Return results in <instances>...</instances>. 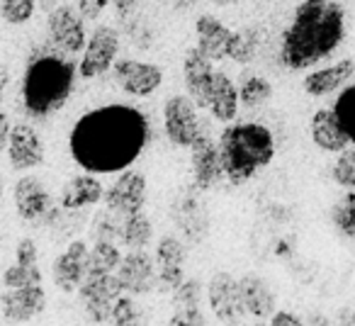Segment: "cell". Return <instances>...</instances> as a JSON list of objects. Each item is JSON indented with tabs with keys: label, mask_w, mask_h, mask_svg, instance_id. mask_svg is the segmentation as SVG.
I'll return each instance as SVG.
<instances>
[{
	"label": "cell",
	"mask_w": 355,
	"mask_h": 326,
	"mask_svg": "<svg viewBox=\"0 0 355 326\" xmlns=\"http://www.w3.org/2000/svg\"><path fill=\"white\" fill-rule=\"evenodd\" d=\"M148 144V122L132 105H103L73 124L69 148L80 169L95 175L122 173Z\"/></svg>",
	"instance_id": "6da1fadb"
},
{
	"label": "cell",
	"mask_w": 355,
	"mask_h": 326,
	"mask_svg": "<svg viewBox=\"0 0 355 326\" xmlns=\"http://www.w3.org/2000/svg\"><path fill=\"white\" fill-rule=\"evenodd\" d=\"M345 37V12L336 0H302L280 40V64L306 71L331 56Z\"/></svg>",
	"instance_id": "7a4b0ae2"
},
{
	"label": "cell",
	"mask_w": 355,
	"mask_h": 326,
	"mask_svg": "<svg viewBox=\"0 0 355 326\" xmlns=\"http://www.w3.org/2000/svg\"><path fill=\"white\" fill-rule=\"evenodd\" d=\"M76 66L56 49L37 51L22 76V108L30 117L46 119L56 114L73 93Z\"/></svg>",
	"instance_id": "3957f363"
},
{
	"label": "cell",
	"mask_w": 355,
	"mask_h": 326,
	"mask_svg": "<svg viewBox=\"0 0 355 326\" xmlns=\"http://www.w3.org/2000/svg\"><path fill=\"white\" fill-rule=\"evenodd\" d=\"M224 178L232 185H243L275 158L272 132L261 122H229L219 134Z\"/></svg>",
	"instance_id": "277c9868"
},
{
	"label": "cell",
	"mask_w": 355,
	"mask_h": 326,
	"mask_svg": "<svg viewBox=\"0 0 355 326\" xmlns=\"http://www.w3.org/2000/svg\"><path fill=\"white\" fill-rule=\"evenodd\" d=\"M88 20L71 3H56L46 15V37L49 46L64 56L83 54L88 42Z\"/></svg>",
	"instance_id": "5b68a950"
},
{
	"label": "cell",
	"mask_w": 355,
	"mask_h": 326,
	"mask_svg": "<svg viewBox=\"0 0 355 326\" xmlns=\"http://www.w3.org/2000/svg\"><path fill=\"white\" fill-rule=\"evenodd\" d=\"M198 105L188 95H171L163 103V132L171 144L180 148H193L202 139L205 124L198 114Z\"/></svg>",
	"instance_id": "8992f818"
},
{
	"label": "cell",
	"mask_w": 355,
	"mask_h": 326,
	"mask_svg": "<svg viewBox=\"0 0 355 326\" xmlns=\"http://www.w3.org/2000/svg\"><path fill=\"white\" fill-rule=\"evenodd\" d=\"M119 46H122V40H119L117 27L95 25V30L88 35L85 49L78 61L80 78L93 80V78L105 76L107 71H112L114 61H117V56H119Z\"/></svg>",
	"instance_id": "52a82bcc"
},
{
	"label": "cell",
	"mask_w": 355,
	"mask_h": 326,
	"mask_svg": "<svg viewBox=\"0 0 355 326\" xmlns=\"http://www.w3.org/2000/svg\"><path fill=\"white\" fill-rule=\"evenodd\" d=\"M114 83L122 93L132 95V98H151L158 88L163 85V69L151 61L141 59H117L112 66Z\"/></svg>",
	"instance_id": "ba28073f"
},
{
	"label": "cell",
	"mask_w": 355,
	"mask_h": 326,
	"mask_svg": "<svg viewBox=\"0 0 355 326\" xmlns=\"http://www.w3.org/2000/svg\"><path fill=\"white\" fill-rule=\"evenodd\" d=\"M124 295L122 285H119L117 273H110V275H85L83 285L78 287V297L83 302L85 314L90 316L98 324L112 319L114 302Z\"/></svg>",
	"instance_id": "9c48e42d"
},
{
	"label": "cell",
	"mask_w": 355,
	"mask_h": 326,
	"mask_svg": "<svg viewBox=\"0 0 355 326\" xmlns=\"http://www.w3.org/2000/svg\"><path fill=\"white\" fill-rule=\"evenodd\" d=\"M185 251L183 241L173 234L158 239L156 243V292L161 295H173L178 287L185 282Z\"/></svg>",
	"instance_id": "30bf717a"
},
{
	"label": "cell",
	"mask_w": 355,
	"mask_h": 326,
	"mask_svg": "<svg viewBox=\"0 0 355 326\" xmlns=\"http://www.w3.org/2000/svg\"><path fill=\"white\" fill-rule=\"evenodd\" d=\"M146 195H148V185H146L144 173H139V171H134V169H127L114 178V183L110 185L107 190H105L103 203L107 209L127 217V214L144 212Z\"/></svg>",
	"instance_id": "8fae6325"
},
{
	"label": "cell",
	"mask_w": 355,
	"mask_h": 326,
	"mask_svg": "<svg viewBox=\"0 0 355 326\" xmlns=\"http://www.w3.org/2000/svg\"><path fill=\"white\" fill-rule=\"evenodd\" d=\"M207 300L214 316L227 326H241L248 316L241 302V292H239V280L229 273L212 275L207 285Z\"/></svg>",
	"instance_id": "7c38bea8"
},
{
	"label": "cell",
	"mask_w": 355,
	"mask_h": 326,
	"mask_svg": "<svg viewBox=\"0 0 355 326\" xmlns=\"http://www.w3.org/2000/svg\"><path fill=\"white\" fill-rule=\"evenodd\" d=\"M117 277L124 295H148L151 290H156V258L148 256L144 248L124 253L117 268Z\"/></svg>",
	"instance_id": "4fadbf2b"
},
{
	"label": "cell",
	"mask_w": 355,
	"mask_h": 326,
	"mask_svg": "<svg viewBox=\"0 0 355 326\" xmlns=\"http://www.w3.org/2000/svg\"><path fill=\"white\" fill-rule=\"evenodd\" d=\"M44 156H46V148H44V141H42L40 132L27 122L12 124L10 141H8V158H10L12 169L25 173V171H32V169H37V166H42Z\"/></svg>",
	"instance_id": "5bb4252c"
},
{
	"label": "cell",
	"mask_w": 355,
	"mask_h": 326,
	"mask_svg": "<svg viewBox=\"0 0 355 326\" xmlns=\"http://www.w3.org/2000/svg\"><path fill=\"white\" fill-rule=\"evenodd\" d=\"M190 169H193V185L202 193L217 188V183L224 178L219 144L209 134H202V139L190 148Z\"/></svg>",
	"instance_id": "9a60e30c"
},
{
	"label": "cell",
	"mask_w": 355,
	"mask_h": 326,
	"mask_svg": "<svg viewBox=\"0 0 355 326\" xmlns=\"http://www.w3.org/2000/svg\"><path fill=\"white\" fill-rule=\"evenodd\" d=\"M88 258H90V246L85 241H71L66 246L64 253H59L51 266L54 273V285L66 295L78 292V287L83 285L85 273H88Z\"/></svg>",
	"instance_id": "2e32d148"
},
{
	"label": "cell",
	"mask_w": 355,
	"mask_h": 326,
	"mask_svg": "<svg viewBox=\"0 0 355 326\" xmlns=\"http://www.w3.org/2000/svg\"><path fill=\"white\" fill-rule=\"evenodd\" d=\"M212 78H214V61L207 59L198 46H190L183 56V85H185V95L193 98V103L200 110H207Z\"/></svg>",
	"instance_id": "e0dca14e"
},
{
	"label": "cell",
	"mask_w": 355,
	"mask_h": 326,
	"mask_svg": "<svg viewBox=\"0 0 355 326\" xmlns=\"http://www.w3.org/2000/svg\"><path fill=\"white\" fill-rule=\"evenodd\" d=\"M0 309L8 321H32L46 309V292L42 285H25V287H6L0 295Z\"/></svg>",
	"instance_id": "ac0fdd59"
},
{
	"label": "cell",
	"mask_w": 355,
	"mask_h": 326,
	"mask_svg": "<svg viewBox=\"0 0 355 326\" xmlns=\"http://www.w3.org/2000/svg\"><path fill=\"white\" fill-rule=\"evenodd\" d=\"M12 203H15L17 217L25 219V222H40L51 212L49 190L35 175H22L12 185Z\"/></svg>",
	"instance_id": "d6986e66"
},
{
	"label": "cell",
	"mask_w": 355,
	"mask_h": 326,
	"mask_svg": "<svg viewBox=\"0 0 355 326\" xmlns=\"http://www.w3.org/2000/svg\"><path fill=\"white\" fill-rule=\"evenodd\" d=\"M232 35H234L232 27H227L212 12H202V15L195 17V46L207 59H212L214 64L227 59Z\"/></svg>",
	"instance_id": "ffe728a7"
},
{
	"label": "cell",
	"mask_w": 355,
	"mask_h": 326,
	"mask_svg": "<svg viewBox=\"0 0 355 326\" xmlns=\"http://www.w3.org/2000/svg\"><path fill=\"white\" fill-rule=\"evenodd\" d=\"M105 188L95 173H78V175H71L69 180L64 183L59 195V203L64 209H71V212H80V209H88L95 207V205L103 200Z\"/></svg>",
	"instance_id": "44dd1931"
},
{
	"label": "cell",
	"mask_w": 355,
	"mask_h": 326,
	"mask_svg": "<svg viewBox=\"0 0 355 326\" xmlns=\"http://www.w3.org/2000/svg\"><path fill=\"white\" fill-rule=\"evenodd\" d=\"M239 85L234 83L232 76H227L224 71H214L212 85H209V103L207 110L217 122H234L239 114Z\"/></svg>",
	"instance_id": "7402d4cb"
},
{
	"label": "cell",
	"mask_w": 355,
	"mask_h": 326,
	"mask_svg": "<svg viewBox=\"0 0 355 326\" xmlns=\"http://www.w3.org/2000/svg\"><path fill=\"white\" fill-rule=\"evenodd\" d=\"M309 132H311V141H314L321 151L340 153L350 146L348 134H345V129L340 127L334 110H316V112L311 114Z\"/></svg>",
	"instance_id": "603a6c76"
},
{
	"label": "cell",
	"mask_w": 355,
	"mask_h": 326,
	"mask_svg": "<svg viewBox=\"0 0 355 326\" xmlns=\"http://www.w3.org/2000/svg\"><path fill=\"white\" fill-rule=\"evenodd\" d=\"M355 74V61L353 59H343L338 64H331L326 69L311 71V74L304 76L302 80V88H304L306 95L311 98H321V95H329L334 90H340Z\"/></svg>",
	"instance_id": "cb8c5ba5"
},
{
	"label": "cell",
	"mask_w": 355,
	"mask_h": 326,
	"mask_svg": "<svg viewBox=\"0 0 355 326\" xmlns=\"http://www.w3.org/2000/svg\"><path fill=\"white\" fill-rule=\"evenodd\" d=\"M239 292H241L246 314L256 316V319H266V316L275 314V295L261 275L248 273V275L239 277Z\"/></svg>",
	"instance_id": "d4e9b609"
},
{
	"label": "cell",
	"mask_w": 355,
	"mask_h": 326,
	"mask_svg": "<svg viewBox=\"0 0 355 326\" xmlns=\"http://www.w3.org/2000/svg\"><path fill=\"white\" fill-rule=\"evenodd\" d=\"M263 44V32L258 27H241L234 30L232 42H229V54L227 59H232L239 66H248L256 61L258 51Z\"/></svg>",
	"instance_id": "484cf974"
},
{
	"label": "cell",
	"mask_w": 355,
	"mask_h": 326,
	"mask_svg": "<svg viewBox=\"0 0 355 326\" xmlns=\"http://www.w3.org/2000/svg\"><path fill=\"white\" fill-rule=\"evenodd\" d=\"M153 239V227L148 222V217L144 212L127 214L122 219V229H119V243L127 246L129 251H137V248H146Z\"/></svg>",
	"instance_id": "4316f807"
},
{
	"label": "cell",
	"mask_w": 355,
	"mask_h": 326,
	"mask_svg": "<svg viewBox=\"0 0 355 326\" xmlns=\"http://www.w3.org/2000/svg\"><path fill=\"white\" fill-rule=\"evenodd\" d=\"M272 98V85L258 74H243L239 83V103L246 110L263 108Z\"/></svg>",
	"instance_id": "83f0119b"
},
{
	"label": "cell",
	"mask_w": 355,
	"mask_h": 326,
	"mask_svg": "<svg viewBox=\"0 0 355 326\" xmlns=\"http://www.w3.org/2000/svg\"><path fill=\"white\" fill-rule=\"evenodd\" d=\"M119 261H122V251L117 248V243L95 241V246L90 248L88 273L85 275H110V273H117Z\"/></svg>",
	"instance_id": "f1b7e54d"
},
{
	"label": "cell",
	"mask_w": 355,
	"mask_h": 326,
	"mask_svg": "<svg viewBox=\"0 0 355 326\" xmlns=\"http://www.w3.org/2000/svg\"><path fill=\"white\" fill-rule=\"evenodd\" d=\"M331 222L338 229L343 237L355 239V193L348 190L340 200H336V205L331 207Z\"/></svg>",
	"instance_id": "f546056e"
},
{
	"label": "cell",
	"mask_w": 355,
	"mask_h": 326,
	"mask_svg": "<svg viewBox=\"0 0 355 326\" xmlns=\"http://www.w3.org/2000/svg\"><path fill=\"white\" fill-rule=\"evenodd\" d=\"M334 114L338 117L340 127L345 129L350 144H355V83H350L348 88L340 90V95L334 103Z\"/></svg>",
	"instance_id": "4dcf8cb0"
},
{
	"label": "cell",
	"mask_w": 355,
	"mask_h": 326,
	"mask_svg": "<svg viewBox=\"0 0 355 326\" xmlns=\"http://www.w3.org/2000/svg\"><path fill=\"white\" fill-rule=\"evenodd\" d=\"M37 0H0V17L6 25L22 27L35 17Z\"/></svg>",
	"instance_id": "1f68e13d"
},
{
	"label": "cell",
	"mask_w": 355,
	"mask_h": 326,
	"mask_svg": "<svg viewBox=\"0 0 355 326\" xmlns=\"http://www.w3.org/2000/svg\"><path fill=\"white\" fill-rule=\"evenodd\" d=\"M110 321H112L114 326H144V311L132 295H122L114 302L112 319Z\"/></svg>",
	"instance_id": "d6a6232c"
},
{
	"label": "cell",
	"mask_w": 355,
	"mask_h": 326,
	"mask_svg": "<svg viewBox=\"0 0 355 326\" xmlns=\"http://www.w3.org/2000/svg\"><path fill=\"white\" fill-rule=\"evenodd\" d=\"M3 285L6 287H25V285H42V271L37 266H25V263H12L3 273Z\"/></svg>",
	"instance_id": "836d02e7"
},
{
	"label": "cell",
	"mask_w": 355,
	"mask_h": 326,
	"mask_svg": "<svg viewBox=\"0 0 355 326\" xmlns=\"http://www.w3.org/2000/svg\"><path fill=\"white\" fill-rule=\"evenodd\" d=\"M331 175L340 188L355 193V148H345V151L338 153L334 169H331Z\"/></svg>",
	"instance_id": "e575fe53"
},
{
	"label": "cell",
	"mask_w": 355,
	"mask_h": 326,
	"mask_svg": "<svg viewBox=\"0 0 355 326\" xmlns=\"http://www.w3.org/2000/svg\"><path fill=\"white\" fill-rule=\"evenodd\" d=\"M168 326H207V319L200 311V304H178Z\"/></svg>",
	"instance_id": "d590c367"
},
{
	"label": "cell",
	"mask_w": 355,
	"mask_h": 326,
	"mask_svg": "<svg viewBox=\"0 0 355 326\" xmlns=\"http://www.w3.org/2000/svg\"><path fill=\"white\" fill-rule=\"evenodd\" d=\"M202 300V282L200 280H185L183 285L173 292V302L178 304H200Z\"/></svg>",
	"instance_id": "8d00e7d4"
},
{
	"label": "cell",
	"mask_w": 355,
	"mask_h": 326,
	"mask_svg": "<svg viewBox=\"0 0 355 326\" xmlns=\"http://www.w3.org/2000/svg\"><path fill=\"white\" fill-rule=\"evenodd\" d=\"M114 0H76V8L80 10V15L85 17L88 22H95Z\"/></svg>",
	"instance_id": "74e56055"
},
{
	"label": "cell",
	"mask_w": 355,
	"mask_h": 326,
	"mask_svg": "<svg viewBox=\"0 0 355 326\" xmlns=\"http://www.w3.org/2000/svg\"><path fill=\"white\" fill-rule=\"evenodd\" d=\"M15 261L25 263V266H37L40 263V251H37L35 239H22L15 248Z\"/></svg>",
	"instance_id": "f35d334b"
},
{
	"label": "cell",
	"mask_w": 355,
	"mask_h": 326,
	"mask_svg": "<svg viewBox=\"0 0 355 326\" xmlns=\"http://www.w3.org/2000/svg\"><path fill=\"white\" fill-rule=\"evenodd\" d=\"M268 326H304V321L297 314H292V311H275Z\"/></svg>",
	"instance_id": "ab89813d"
},
{
	"label": "cell",
	"mask_w": 355,
	"mask_h": 326,
	"mask_svg": "<svg viewBox=\"0 0 355 326\" xmlns=\"http://www.w3.org/2000/svg\"><path fill=\"white\" fill-rule=\"evenodd\" d=\"M10 132H12V124L8 119V114L0 110V153L8 151V141H10Z\"/></svg>",
	"instance_id": "60d3db41"
},
{
	"label": "cell",
	"mask_w": 355,
	"mask_h": 326,
	"mask_svg": "<svg viewBox=\"0 0 355 326\" xmlns=\"http://www.w3.org/2000/svg\"><path fill=\"white\" fill-rule=\"evenodd\" d=\"M334 326H355V307H345V309L338 311Z\"/></svg>",
	"instance_id": "b9f144b4"
},
{
	"label": "cell",
	"mask_w": 355,
	"mask_h": 326,
	"mask_svg": "<svg viewBox=\"0 0 355 326\" xmlns=\"http://www.w3.org/2000/svg\"><path fill=\"white\" fill-rule=\"evenodd\" d=\"M8 85H10V71H8V66L0 64V100H3V95H6Z\"/></svg>",
	"instance_id": "7bdbcfd3"
},
{
	"label": "cell",
	"mask_w": 355,
	"mask_h": 326,
	"mask_svg": "<svg viewBox=\"0 0 355 326\" xmlns=\"http://www.w3.org/2000/svg\"><path fill=\"white\" fill-rule=\"evenodd\" d=\"M309 326H331L329 319L324 314H311L309 316Z\"/></svg>",
	"instance_id": "ee69618b"
},
{
	"label": "cell",
	"mask_w": 355,
	"mask_h": 326,
	"mask_svg": "<svg viewBox=\"0 0 355 326\" xmlns=\"http://www.w3.org/2000/svg\"><path fill=\"white\" fill-rule=\"evenodd\" d=\"M212 3L219 8H227V6H232V3H236V0H212Z\"/></svg>",
	"instance_id": "f6af8a7d"
},
{
	"label": "cell",
	"mask_w": 355,
	"mask_h": 326,
	"mask_svg": "<svg viewBox=\"0 0 355 326\" xmlns=\"http://www.w3.org/2000/svg\"><path fill=\"white\" fill-rule=\"evenodd\" d=\"M3 193H6V188H3V175H0V200H3Z\"/></svg>",
	"instance_id": "bcb514c9"
},
{
	"label": "cell",
	"mask_w": 355,
	"mask_h": 326,
	"mask_svg": "<svg viewBox=\"0 0 355 326\" xmlns=\"http://www.w3.org/2000/svg\"><path fill=\"white\" fill-rule=\"evenodd\" d=\"M56 3H69V0H56Z\"/></svg>",
	"instance_id": "7dc6e473"
}]
</instances>
